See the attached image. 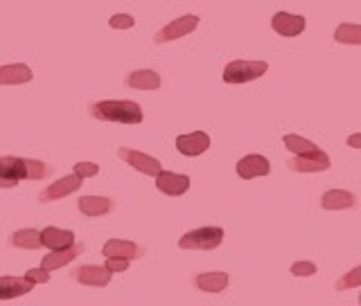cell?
<instances>
[{
	"label": "cell",
	"mask_w": 361,
	"mask_h": 306,
	"mask_svg": "<svg viewBox=\"0 0 361 306\" xmlns=\"http://www.w3.org/2000/svg\"><path fill=\"white\" fill-rule=\"evenodd\" d=\"M52 174V167L41 160H30V158L3 155L0 160V187L9 189L18 185L20 180H43Z\"/></svg>",
	"instance_id": "6da1fadb"
},
{
	"label": "cell",
	"mask_w": 361,
	"mask_h": 306,
	"mask_svg": "<svg viewBox=\"0 0 361 306\" xmlns=\"http://www.w3.org/2000/svg\"><path fill=\"white\" fill-rule=\"evenodd\" d=\"M90 115L102 122H120V124H140L142 108L131 99H104L90 104Z\"/></svg>",
	"instance_id": "7a4b0ae2"
},
{
	"label": "cell",
	"mask_w": 361,
	"mask_h": 306,
	"mask_svg": "<svg viewBox=\"0 0 361 306\" xmlns=\"http://www.w3.org/2000/svg\"><path fill=\"white\" fill-rule=\"evenodd\" d=\"M224 243V230L217 225H206V228L192 230L178 239L180 250H214Z\"/></svg>",
	"instance_id": "3957f363"
},
{
	"label": "cell",
	"mask_w": 361,
	"mask_h": 306,
	"mask_svg": "<svg viewBox=\"0 0 361 306\" xmlns=\"http://www.w3.org/2000/svg\"><path fill=\"white\" fill-rule=\"evenodd\" d=\"M267 70H269L267 61L237 59V61H231L224 68V82L226 84H248V82H255V79L267 75Z\"/></svg>",
	"instance_id": "277c9868"
},
{
	"label": "cell",
	"mask_w": 361,
	"mask_h": 306,
	"mask_svg": "<svg viewBox=\"0 0 361 306\" xmlns=\"http://www.w3.org/2000/svg\"><path fill=\"white\" fill-rule=\"evenodd\" d=\"M199 27V16H180L172 23H167L165 27H161L154 34V43L156 45H163L169 41H176V39H183L185 34H192Z\"/></svg>",
	"instance_id": "5b68a950"
},
{
	"label": "cell",
	"mask_w": 361,
	"mask_h": 306,
	"mask_svg": "<svg viewBox=\"0 0 361 306\" xmlns=\"http://www.w3.org/2000/svg\"><path fill=\"white\" fill-rule=\"evenodd\" d=\"M118 155L120 160H124L127 165H131L133 169H138L140 174H147V176H158L163 172V165L152 158L149 153H142V151H135V149H129V146H120L118 149Z\"/></svg>",
	"instance_id": "8992f818"
},
{
	"label": "cell",
	"mask_w": 361,
	"mask_h": 306,
	"mask_svg": "<svg viewBox=\"0 0 361 306\" xmlns=\"http://www.w3.org/2000/svg\"><path fill=\"white\" fill-rule=\"evenodd\" d=\"M111 270L106 266H93V264H84V266H77L71 279L77 281V284H84V286H97V288H104L109 286L111 281Z\"/></svg>",
	"instance_id": "52a82bcc"
},
{
	"label": "cell",
	"mask_w": 361,
	"mask_h": 306,
	"mask_svg": "<svg viewBox=\"0 0 361 306\" xmlns=\"http://www.w3.org/2000/svg\"><path fill=\"white\" fill-rule=\"evenodd\" d=\"M82 180L84 178H79L77 174L59 178L56 183L48 185V187L41 191V194H39V203H52V200H59V198H66V196L75 194L77 189H82Z\"/></svg>",
	"instance_id": "ba28073f"
},
{
	"label": "cell",
	"mask_w": 361,
	"mask_h": 306,
	"mask_svg": "<svg viewBox=\"0 0 361 306\" xmlns=\"http://www.w3.org/2000/svg\"><path fill=\"white\" fill-rule=\"evenodd\" d=\"M287 167L291 172H298V174H319V172H325V169H330V155L325 151L316 155H296L287 162Z\"/></svg>",
	"instance_id": "9c48e42d"
},
{
	"label": "cell",
	"mask_w": 361,
	"mask_h": 306,
	"mask_svg": "<svg viewBox=\"0 0 361 306\" xmlns=\"http://www.w3.org/2000/svg\"><path fill=\"white\" fill-rule=\"evenodd\" d=\"M102 255L106 259L109 257H122V259H140L145 255V248L135 241H127V239H109L104 246H102Z\"/></svg>",
	"instance_id": "30bf717a"
},
{
	"label": "cell",
	"mask_w": 361,
	"mask_h": 306,
	"mask_svg": "<svg viewBox=\"0 0 361 306\" xmlns=\"http://www.w3.org/2000/svg\"><path fill=\"white\" fill-rule=\"evenodd\" d=\"M176 149L178 153L183 155H201L210 149V135L203 133V131H195V133H188V135H178L176 138Z\"/></svg>",
	"instance_id": "8fae6325"
},
{
	"label": "cell",
	"mask_w": 361,
	"mask_h": 306,
	"mask_svg": "<svg viewBox=\"0 0 361 306\" xmlns=\"http://www.w3.org/2000/svg\"><path fill=\"white\" fill-rule=\"evenodd\" d=\"M228 273L224 270H210V273H195L192 275V286L203 293H221L228 286Z\"/></svg>",
	"instance_id": "7c38bea8"
},
{
	"label": "cell",
	"mask_w": 361,
	"mask_h": 306,
	"mask_svg": "<svg viewBox=\"0 0 361 306\" xmlns=\"http://www.w3.org/2000/svg\"><path fill=\"white\" fill-rule=\"evenodd\" d=\"M156 187L167 196H183L190 189V176L174 174V172H161L156 176Z\"/></svg>",
	"instance_id": "4fadbf2b"
},
{
	"label": "cell",
	"mask_w": 361,
	"mask_h": 306,
	"mask_svg": "<svg viewBox=\"0 0 361 306\" xmlns=\"http://www.w3.org/2000/svg\"><path fill=\"white\" fill-rule=\"evenodd\" d=\"M237 176L244 178V180H251V178H257V176H269L271 172V165L264 155L259 153H248L244 155L240 162H237Z\"/></svg>",
	"instance_id": "5bb4252c"
},
{
	"label": "cell",
	"mask_w": 361,
	"mask_h": 306,
	"mask_svg": "<svg viewBox=\"0 0 361 306\" xmlns=\"http://www.w3.org/2000/svg\"><path fill=\"white\" fill-rule=\"evenodd\" d=\"M271 27H274L280 37H298V34L305 32V18L296 16V14H289V11H278V14L271 18Z\"/></svg>",
	"instance_id": "9a60e30c"
},
{
	"label": "cell",
	"mask_w": 361,
	"mask_h": 306,
	"mask_svg": "<svg viewBox=\"0 0 361 306\" xmlns=\"http://www.w3.org/2000/svg\"><path fill=\"white\" fill-rule=\"evenodd\" d=\"M41 239H43V248H50L52 253L59 250H68V248L75 246V232L71 230H59V228H45L41 230Z\"/></svg>",
	"instance_id": "2e32d148"
},
{
	"label": "cell",
	"mask_w": 361,
	"mask_h": 306,
	"mask_svg": "<svg viewBox=\"0 0 361 306\" xmlns=\"http://www.w3.org/2000/svg\"><path fill=\"white\" fill-rule=\"evenodd\" d=\"M113 198H106V196H82L77 203L79 212L84 214V217H90V219H97V217H106V214L113 212Z\"/></svg>",
	"instance_id": "e0dca14e"
},
{
	"label": "cell",
	"mask_w": 361,
	"mask_h": 306,
	"mask_svg": "<svg viewBox=\"0 0 361 306\" xmlns=\"http://www.w3.org/2000/svg\"><path fill=\"white\" fill-rule=\"evenodd\" d=\"M32 288L34 284L27 277H14V275L0 277V300H14L20 295H27Z\"/></svg>",
	"instance_id": "ac0fdd59"
},
{
	"label": "cell",
	"mask_w": 361,
	"mask_h": 306,
	"mask_svg": "<svg viewBox=\"0 0 361 306\" xmlns=\"http://www.w3.org/2000/svg\"><path fill=\"white\" fill-rule=\"evenodd\" d=\"M357 205V196L345 189H327L321 198L323 210H350Z\"/></svg>",
	"instance_id": "d6986e66"
},
{
	"label": "cell",
	"mask_w": 361,
	"mask_h": 306,
	"mask_svg": "<svg viewBox=\"0 0 361 306\" xmlns=\"http://www.w3.org/2000/svg\"><path fill=\"white\" fill-rule=\"evenodd\" d=\"M86 250V246L84 243H75L73 248H68V250H59V253H50V255H45L43 257V262H41V268L45 270H56V268H61L66 264H71L75 262V259L82 255Z\"/></svg>",
	"instance_id": "ffe728a7"
},
{
	"label": "cell",
	"mask_w": 361,
	"mask_h": 306,
	"mask_svg": "<svg viewBox=\"0 0 361 306\" xmlns=\"http://www.w3.org/2000/svg\"><path fill=\"white\" fill-rule=\"evenodd\" d=\"M32 70L25 63H9L0 68V84L3 86H18V84H27L32 82Z\"/></svg>",
	"instance_id": "44dd1931"
},
{
	"label": "cell",
	"mask_w": 361,
	"mask_h": 306,
	"mask_svg": "<svg viewBox=\"0 0 361 306\" xmlns=\"http://www.w3.org/2000/svg\"><path fill=\"white\" fill-rule=\"evenodd\" d=\"M124 84L135 90H158L161 88V75L154 70H133L124 77Z\"/></svg>",
	"instance_id": "7402d4cb"
},
{
	"label": "cell",
	"mask_w": 361,
	"mask_h": 306,
	"mask_svg": "<svg viewBox=\"0 0 361 306\" xmlns=\"http://www.w3.org/2000/svg\"><path fill=\"white\" fill-rule=\"evenodd\" d=\"M9 243L14 248H20V250H39L43 246L41 232L34 228H25V230H16L9 236Z\"/></svg>",
	"instance_id": "603a6c76"
},
{
	"label": "cell",
	"mask_w": 361,
	"mask_h": 306,
	"mask_svg": "<svg viewBox=\"0 0 361 306\" xmlns=\"http://www.w3.org/2000/svg\"><path fill=\"white\" fill-rule=\"evenodd\" d=\"M282 142H285L287 149H289L291 153H296V155H316V153H321V151H323L321 146H316L314 142L300 138V135H293V133L285 135V138H282Z\"/></svg>",
	"instance_id": "cb8c5ba5"
},
{
	"label": "cell",
	"mask_w": 361,
	"mask_h": 306,
	"mask_svg": "<svg viewBox=\"0 0 361 306\" xmlns=\"http://www.w3.org/2000/svg\"><path fill=\"white\" fill-rule=\"evenodd\" d=\"M334 41L343 45H361V25H357V23H341L334 32Z\"/></svg>",
	"instance_id": "d4e9b609"
},
{
	"label": "cell",
	"mask_w": 361,
	"mask_h": 306,
	"mask_svg": "<svg viewBox=\"0 0 361 306\" xmlns=\"http://www.w3.org/2000/svg\"><path fill=\"white\" fill-rule=\"evenodd\" d=\"M357 286H361V266L353 268L341 279H336L334 291H350V288H357Z\"/></svg>",
	"instance_id": "484cf974"
},
{
	"label": "cell",
	"mask_w": 361,
	"mask_h": 306,
	"mask_svg": "<svg viewBox=\"0 0 361 306\" xmlns=\"http://www.w3.org/2000/svg\"><path fill=\"white\" fill-rule=\"evenodd\" d=\"M289 273L293 277H312V275H316V264H312V262H296V264H291Z\"/></svg>",
	"instance_id": "4316f807"
},
{
	"label": "cell",
	"mask_w": 361,
	"mask_h": 306,
	"mask_svg": "<svg viewBox=\"0 0 361 306\" xmlns=\"http://www.w3.org/2000/svg\"><path fill=\"white\" fill-rule=\"evenodd\" d=\"M73 174H77L79 178H93L99 174V165L95 162H77L73 167Z\"/></svg>",
	"instance_id": "83f0119b"
},
{
	"label": "cell",
	"mask_w": 361,
	"mask_h": 306,
	"mask_svg": "<svg viewBox=\"0 0 361 306\" xmlns=\"http://www.w3.org/2000/svg\"><path fill=\"white\" fill-rule=\"evenodd\" d=\"M133 25H135V20L129 14H116L109 18V27H113V30H131Z\"/></svg>",
	"instance_id": "f1b7e54d"
},
{
	"label": "cell",
	"mask_w": 361,
	"mask_h": 306,
	"mask_svg": "<svg viewBox=\"0 0 361 306\" xmlns=\"http://www.w3.org/2000/svg\"><path fill=\"white\" fill-rule=\"evenodd\" d=\"M25 277L32 281V284H48L50 281V270L45 268H32L25 273Z\"/></svg>",
	"instance_id": "f546056e"
},
{
	"label": "cell",
	"mask_w": 361,
	"mask_h": 306,
	"mask_svg": "<svg viewBox=\"0 0 361 306\" xmlns=\"http://www.w3.org/2000/svg\"><path fill=\"white\" fill-rule=\"evenodd\" d=\"M129 264H131V259H122V257H109L104 266L111 270V273H124V270L129 268Z\"/></svg>",
	"instance_id": "4dcf8cb0"
},
{
	"label": "cell",
	"mask_w": 361,
	"mask_h": 306,
	"mask_svg": "<svg viewBox=\"0 0 361 306\" xmlns=\"http://www.w3.org/2000/svg\"><path fill=\"white\" fill-rule=\"evenodd\" d=\"M348 146H353V149H361V133H355L348 138Z\"/></svg>",
	"instance_id": "1f68e13d"
},
{
	"label": "cell",
	"mask_w": 361,
	"mask_h": 306,
	"mask_svg": "<svg viewBox=\"0 0 361 306\" xmlns=\"http://www.w3.org/2000/svg\"><path fill=\"white\" fill-rule=\"evenodd\" d=\"M359 304H361V295H359Z\"/></svg>",
	"instance_id": "d6a6232c"
}]
</instances>
